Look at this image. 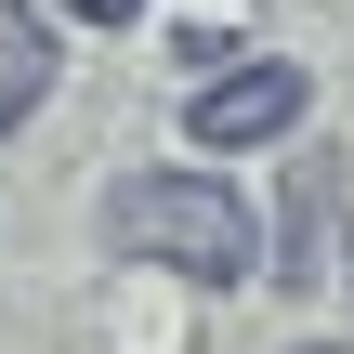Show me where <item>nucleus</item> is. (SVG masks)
<instances>
[{
    "instance_id": "obj_6",
    "label": "nucleus",
    "mask_w": 354,
    "mask_h": 354,
    "mask_svg": "<svg viewBox=\"0 0 354 354\" xmlns=\"http://www.w3.org/2000/svg\"><path fill=\"white\" fill-rule=\"evenodd\" d=\"M342 276H354V236H342Z\"/></svg>"
},
{
    "instance_id": "obj_5",
    "label": "nucleus",
    "mask_w": 354,
    "mask_h": 354,
    "mask_svg": "<svg viewBox=\"0 0 354 354\" xmlns=\"http://www.w3.org/2000/svg\"><path fill=\"white\" fill-rule=\"evenodd\" d=\"M289 354H354V342H289Z\"/></svg>"
},
{
    "instance_id": "obj_2",
    "label": "nucleus",
    "mask_w": 354,
    "mask_h": 354,
    "mask_svg": "<svg viewBox=\"0 0 354 354\" xmlns=\"http://www.w3.org/2000/svg\"><path fill=\"white\" fill-rule=\"evenodd\" d=\"M184 131H197V145H276V131H302V66H289V53L210 66L197 105H184Z\"/></svg>"
},
{
    "instance_id": "obj_1",
    "label": "nucleus",
    "mask_w": 354,
    "mask_h": 354,
    "mask_svg": "<svg viewBox=\"0 0 354 354\" xmlns=\"http://www.w3.org/2000/svg\"><path fill=\"white\" fill-rule=\"evenodd\" d=\"M105 250H131V263H158V276H197V289H236V276L263 263V223H250V197L210 184V171H131V184L105 197Z\"/></svg>"
},
{
    "instance_id": "obj_4",
    "label": "nucleus",
    "mask_w": 354,
    "mask_h": 354,
    "mask_svg": "<svg viewBox=\"0 0 354 354\" xmlns=\"http://www.w3.org/2000/svg\"><path fill=\"white\" fill-rule=\"evenodd\" d=\"M66 13H92V26H131V13H145V0H66Z\"/></svg>"
},
{
    "instance_id": "obj_3",
    "label": "nucleus",
    "mask_w": 354,
    "mask_h": 354,
    "mask_svg": "<svg viewBox=\"0 0 354 354\" xmlns=\"http://www.w3.org/2000/svg\"><path fill=\"white\" fill-rule=\"evenodd\" d=\"M39 92H53V26H39V0H0V145L39 118Z\"/></svg>"
}]
</instances>
